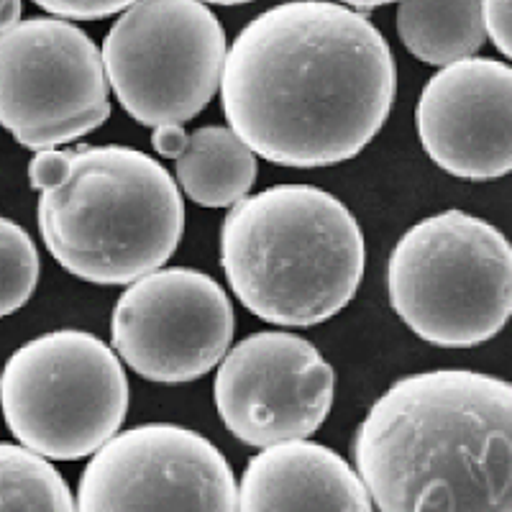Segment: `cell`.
I'll return each instance as SVG.
<instances>
[{
    "instance_id": "cell-1",
    "label": "cell",
    "mask_w": 512,
    "mask_h": 512,
    "mask_svg": "<svg viewBox=\"0 0 512 512\" xmlns=\"http://www.w3.org/2000/svg\"><path fill=\"white\" fill-rule=\"evenodd\" d=\"M221 108L251 152L282 167H333L390 118L397 64L364 13L290 0L241 29L223 62Z\"/></svg>"
},
{
    "instance_id": "cell-2",
    "label": "cell",
    "mask_w": 512,
    "mask_h": 512,
    "mask_svg": "<svg viewBox=\"0 0 512 512\" xmlns=\"http://www.w3.org/2000/svg\"><path fill=\"white\" fill-rule=\"evenodd\" d=\"M354 461L384 512H512V387L472 369L402 377L354 436Z\"/></svg>"
},
{
    "instance_id": "cell-3",
    "label": "cell",
    "mask_w": 512,
    "mask_h": 512,
    "mask_svg": "<svg viewBox=\"0 0 512 512\" xmlns=\"http://www.w3.org/2000/svg\"><path fill=\"white\" fill-rule=\"evenodd\" d=\"M367 246L336 195L277 185L231 205L221 223V267L246 310L272 326L326 323L354 300Z\"/></svg>"
},
{
    "instance_id": "cell-4",
    "label": "cell",
    "mask_w": 512,
    "mask_h": 512,
    "mask_svg": "<svg viewBox=\"0 0 512 512\" xmlns=\"http://www.w3.org/2000/svg\"><path fill=\"white\" fill-rule=\"evenodd\" d=\"M39 231L49 254L93 285H131L172 259L185 203L167 169L128 146L70 149L62 182L39 192Z\"/></svg>"
},
{
    "instance_id": "cell-5",
    "label": "cell",
    "mask_w": 512,
    "mask_h": 512,
    "mask_svg": "<svg viewBox=\"0 0 512 512\" xmlns=\"http://www.w3.org/2000/svg\"><path fill=\"white\" fill-rule=\"evenodd\" d=\"M384 280L392 308L415 336L443 349H472L510 318L512 249L492 223L446 210L402 233Z\"/></svg>"
},
{
    "instance_id": "cell-6",
    "label": "cell",
    "mask_w": 512,
    "mask_h": 512,
    "mask_svg": "<svg viewBox=\"0 0 512 512\" xmlns=\"http://www.w3.org/2000/svg\"><path fill=\"white\" fill-rule=\"evenodd\" d=\"M0 405L8 431L57 461L93 456L121 431L128 379L111 346L77 328L44 333L3 367Z\"/></svg>"
},
{
    "instance_id": "cell-7",
    "label": "cell",
    "mask_w": 512,
    "mask_h": 512,
    "mask_svg": "<svg viewBox=\"0 0 512 512\" xmlns=\"http://www.w3.org/2000/svg\"><path fill=\"white\" fill-rule=\"evenodd\" d=\"M105 75L141 126L187 123L221 88L226 31L203 0H136L103 41Z\"/></svg>"
},
{
    "instance_id": "cell-8",
    "label": "cell",
    "mask_w": 512,
    "mask_h": 512,
    "mask_svg": "<svg viewBox=\"0 0 512 512\" xmlns=\"http://www.w3.org/2000/svg\"><path fill=\"white\" fill-rule=\"evenodd\" d=\"M111 118L103 54L80 26L29 18L0 31V126L26 149H57Z\"/></svg>"
},
{
    "instance_id": "cell-9",
    "label": "cell",
    "mask_w": 512,
    "mask_h": 512,
    "mask_svg": "<svg viewBox=\"0 0 512 512\" xmlns=\"http://www.w3.org/2000/svg\"><path fill=\"white\" fill-rule=\"evenodd\" d=\"M231 297L198 269H157L123 290L111 318L113 351L139 377L185 384L216 369L231 349Z\"/></svg>"
},
{
    "instance_id": "cell-10",
    "label": "cell",
    "mask_w": 512,
    "mask_h": 512,
    "mask_svg": "<svg viewBox=\"0 0 512 512\" xmlns=\"http://www.w3.org/2000/svg\"><path fill=\"white\" fill-rule=\"evenodd\" d=\"M77 510H239L231 464L200 433L146 423L116 433L85 466Z\"/></svg>"
},
{
    "instance_id": "cell-11",
    "label": "cell",
    "mask_w": 512,
    "mask_h": 512,
    "mask_svg": "<svg viewBox=\"0 0 512 512\" xmlns=\"http://www.w3.org/2000/svg\"><path fill=\"white\" fill-rule=\"evenodd\" d=\"M336 374L308 338L264 331L226 351L213 382L231 436L254 448L310 438L333 408Z\"/></svg>"
},
{
    "instance_id": "cell-12",
    "label": "cell",
    "mask_w": 512,
    "mask_h": 512,
    "mask_svg": "<svg viewBox=\"0 0 512 512\" xmlns=\"http://www.w3.org/2000/svg\"><path fill=\"white\" fill-rule=\"evenodd\" d=\"M512 70L466 57L425 82L415 111L423 152L448 175L487 182L512 169Z\"/></svg>"
},
{
    "instance_id": "cell-13",
    "label": "cell",
    "mask_w": 512,
    "mask_h": 512,
    "mask_svg": "<svg viewBox=\"0 0 512 512\" xmlns=\"http://www.w3.org/2000/svg\"><path fill=\"white\" fill-rule=\"evenodd\" d=\"M359 474L333 448L308 438L272 443L239 484V510H372Z\"/></svg>"
},
{
    "instance_id": "cell-14",
    "label": "cell",
    "mask_w": 512,
    "mask_h": 512,
    "mask_svg": "<svg viewBox=\"0 0 512 512\" xmlns=\"http://www.w3.org/2000/svg\"><path fill=\"white\" fill-rule=\"evenodd\" d=\"M177 187L203 208H231L256 182V154L233 128L205 126L192 131L175 159Z\"/></svg>"
},
{
    "instance_id": "cell-15",
    "label": "cell",
    "mask_w": 512,
    "mask_h": 512,
    "mask_svg": "<svg viewBox=\"0 0 512 512\" xmlns=\"http://www.w3.org/2000/svg\"><path fill=\"white\" fill-rule=\"evenodd\" d=\"M397 34L415 59L431 67L474 57L487 41L482 0H400Z\"/></svg>"
},
{
    "instance_id": "cell-16",
    "label": "cell",
    "mask_w": 512,
    "mask_h": 512,
    "mask_svg": "<svg viewBox=\"0 0 512 512\" xmlns=\"http://www.w3.org/2000/svg\"><path fill=\"white\" fill-rule=\"evenodd\" d=\"M70 484L29 446L0 443V510H75Z\"/></svg>"
},
{
    "instance_id": "cell-17",
    "label": "cell",
    "mask_w": 512,
    "mask_h": 512,
    "mask_svg": "<svg viewBox=\"0 0 512 512\" xmlns=\"http://www.w3.org/2000/svg\"><path fill=\"white\" fill-rule=\"evenodd\" d=\"M41 262L24 228L0 216V318L24 308L39 285Z\"/></svg>"
},
{
    "instance_id": "cell-18",
    "label": "cell",
    "mask_w": 512,
    "mask_h": 512,
    "mask_svg": "<svg viewBox=\"0 0 512 512\" xmlns=\"http://www.w3.org/2000/svg\"><path fill=\"white\" fill-rule=\"evenodd\" d=\"M34 3L59 18L98 21V18H108L126 11L128 6H134L136 0H34Z\"/></svg>"
},
{
    "instance_id": "cell-19",
    "label": "cell",
    "mask_w": 512,
    "mask_h": 512,
    "mask_svg": "<svg viewBox=\"0 0 512 512\" xmlns=\"http://www.w3.org/2000/svg\"><path fill=\"white\" fill-rule=\"evenodd\" d=\"M70 169V149H41L29 164V182L36 192L62 182Z\"/></svg>"
},
{
    "instance_id": "cell-20",
    "label": "cell",
    "mask_w": 512,
    "mask_h": 512,
    "mask_svg": "<svg viewBox=\"0 0 512 512\" xmlns=\"http://www.w3.org/2000/svg\"><path fill=\"white\" fill-rule=\"evenodd\" d=\"M510 3L512 0H482V21L484 31L492 39L497 49H500L502 57H510Z\"/></svg>"
},
{
    "instance_id": "cell-21",
    "label": "cell",
    "mask_w": 512,
    "mask_h": 512,
    "mask_svg": "<svg viewBox=\"0 0 512 512\" xmlns=\"http://www.w3.org/2000/svg\"><path fill=\"white\" fill-rule=\"evenodd\" d=\"M187 139H190V134L182 128V123H162V126H154L152 146L159 157L177 159L185 152Z\"/></svg>"
},
{
    "instance_id": "cell-22",
    "label": "cell",
    "mask_w": 512,
    "mask_h": 512,
    "mask_svg": "<svg viewBox=\"0 0 512 512\" xmlns=\"http://www.w3.org/2000/svg\"><path fill=\"white\" fill-rule=\"evenodd\" d=\"M21 0H0V31H6L8 26H13L21 18Z\"/></svg>"
},
{
    "instance_id": "cell-23",
    "label": "cell",
    "mask_w": 512,
    "mask_h": 512,
    "mask_svg": "<svg viewBox=\"0 0 512 512\" xmlns=\"http://www.w3.org/2000/svg\"><path fill=\"white\" fill-rule=\"evenodd\" d=\"M344 3L354 8H379L387 6V3H397V0H344Z\"/></svg>"
},
{
    "instance_id": "cell-24",
    "label": "cell",
    "mask_w": 512,
    "mask_h": 512,
    "mask_svg": "<svg viewBox=\"0 0 512 512\" xmlns=\"http://www.w3.org/2000/svg\"><path fill=\"white\" fill-rule=\"evenodd\" d=\"M205 3H216V6H244V3H251V0H205Z\"/></svg>"
}]
</instances>
